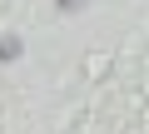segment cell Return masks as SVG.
I'll list each match as a JSON object with an SVG mask.
<instances>
[{"label":"cell","instance_id":"obj_2","mask_svg":"<svg viewBox=\"0 0 149 134\" xmlns=\"http://www.w3.org/2000/svg\"><path fill=\"white\" fill-rule=\"evenodd\" d=\"M85 5V0H60V10H80Z\"/></svg>","mask_w":149,"mask_h":134},{"label":"cell","instance_id":"obj_1","mask_svg":"<svg viewBox=\"0 0 149 134\" xmlns=\"http://www.w3.org/2000/svg\"><path fill=\"white\" fill-rule=\"evenodd\" d=\"M25 55V40L20 35H0V65H10V60H20Z\"/></svg>","mask_w":149,"mask_h":134}]
</instances>
